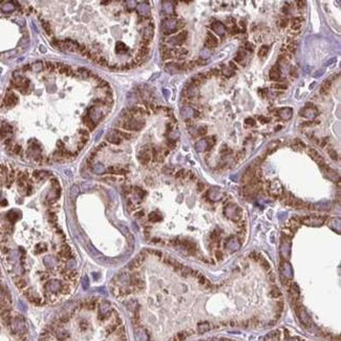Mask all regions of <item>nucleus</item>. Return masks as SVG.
Listing matches in <instances>:
<instances>
[{
	"label": "nucleus",
	"instance_id": "obj_40",
	"mask_svg": "<svg viewBox=\"0 0 341 341\" xmlns=\"http://www.w3.org/2000/svg\"><path fill=\"white\" fill-rule=\"evenodd\" d=\"M158 77H160V74H154V75L152 76L151 78H150V81H153V80L156 79V78H158Z\"/></svg>",
	"mask_w": 341,
	"mask_h": 341
},
{
	"label": "nucleus",
	"instance_id": "obj_38",
	"mask_svg": "<svg viewBox=\"0 0 341 341\" xmlns=\"http://www.w3.org/2000/svg\"><path fill=\"white\" fill-rule=\"evenodd\" d=\"M19 306H20V308H21L22 310H23V311H25L26 310V307H25V304L23 303V302L22 301H19Z\"/></svg>",
	"mask_w": 341,
	"mask_h": 341
},
{
	"label": "nucleus",
	"instance_id": "obj_2",
	"mask_svg": "<svg viewBox=\"0 0 341 341\" xmlns=\"http://www.w3.org/2000/svg\"><path fill=\"white\" fill-rule=\"evenodd\" d=\"M144 126V121L139 120V119L134 118V116H130L128 120L125 122V124L122 125L123 128L127 130H140Z\"/></svg>",
	"mask_w": 341,
	"mask_h": 341
},
{
	"label": "nucleus",
	"instance_id": "obj_4",
	"mask_svg": "<svg viewBox=\"0 0 341 341\" xmlns=\"http://www.w3.org/2000/svg\"><path fill=\"white\" fill-rule=\"evenodd\" d=\"M18 103V97L15 95L13 91H8L5 95V97L3 99V104L8 107H12L15 106Z\"/></svg>",
	"mask_w": 341,
	"mask_h": 341
},
{
	"label": "nucleus",
	"instance_id": "obj_9",
	"mask_svg": "<svg viewBox=\"0 0 341 341\" xmlns=\"http://www.w3.org/2000/svg\"><path fill=\"white\" fill-rule=\"evenodd\" d=\"M106 140H107V142L111 143V144H114V145H119V144L122 143V139H121L120 136H119L118 134L113 131V130H111V131L107 134Z\"/></svg>",
	"mask_w": 341,
	"mask_h": 341
},
{
	"label": "nucleus",
	"instance_id": "obj_18",
	"mask_svg": "<svg viewBox=\"0 0 341 341\" xmlns=\"http://www.w3.org/2000/svg\"><path fill=\"white\" fill-rule=\"evenodd\" d=\"M187 93H188V97H189V98H195V97H197V96H198V90H197L196 86L192 84L191 86L188 87Z\"/></svg>",
	"mask_w": 341,
	"mask_h": 341
},
{
	"label": "nucleus",
	"instance_id": "obj_36",
	"mask_svg": "<svg viewBox=\"0 0 341 341\" xmlns=\"http://www.w3.org/2000/svg\"><path fill=\"white\" fill-rule=\"evenodd\" d=\"M258 120H259V121H261V123H268V122H269V119L264 118V116H258Z\"/></svg>",
	"mask_w": 341,
	"mask_h": 341
},
{
	"label": "nucleus",
	"instance_id": "obj_14",
	"mask_svg": "<svg viewBox=\"0 0 341 341\" xmlns=\"http://www.w3.org/2000/svg\"><path fill=\"white\" fill-rule=\"evenodd\" d=\"M153 26H148L146 30L144 31V34H143V40L149 42L152 39V37H153Z\"/></svg>",
	"mask_w": 341,
	"mask_h": 341
},
{
	"label": "nucleus",
	"instance_id": "obj_20",
	"mask_svg": "<svg viewBox=\"0 0 341 341\" xmlns=\"http://www.w3.org/2000/svg\"><path fill=\"white\" fill-rule=\"evenodd\" d=\"M331 80H324V82L321 84V87H320V93L323 95V93H326L327 91L331 89Z\"/></svg>",
	"mask_w": 341,
	"mask_h": 341
},
{
	"label": "nucleus",
	"instance_id": "obj_26",
	"mask_svg": "<svg viewBox=\"0 0 341 341\" xmlns=\"http://www.w3.org/2000/svg\"><path fill=\"white\" fill-rule=\"evenodd\" d=\"M268 51H269V46H267V45L261 46L259 49V51H258V56L259 57H266L267 54H268Z\"/></svg>",
	"mask_w": 341,
	"mask_h": 341
},
{
	"label": "nucleus",
	"instance_id": "obj_37",
	"mask_svg": "<svg viewBox=\"0 0 341 341\" xmlns=\"http://www.w3.org/2000/svg\"><path fill=\"white\" fill-rule=\"evenodd\" d=\"M288 22H289V20H288V19H284V20H281V23H280V25H281L282 28H284V26L288 25Z\"/></svg>",
	"mask_w": 341,
	"mask_h": 341
},
{
	"label": "nucleus",
	"instance_id": "obj_29",
	"mask_svg": "<svg viewBox=\"0 0 341 341\" xmlns=\"http://www.w3.org/2000/svg\"><path fill=\"white\" fill-rule=\"evenodd\" d=\"M272 87H273V88H276V89H286L287 88V85L279 84V83H277V84H273Z\"/></svg>",
	"mask_w": 341,
	"mask_h": 341
},
{
	"label": "nucleus",
	"instance_id": "obj_6",
	"mask_svg": "<svg viewBox=\"0 0 341 341\" xmlns=\"http://www.w3.org/2000/svg\"><path fill=\"white\" fill-rule=\"evenodd\" d=\"M186 37H187V32H186V31H183V32L179 33L176 36L170 38V39L168 40V42H169L170 44H172V45H181V44L184 43V41L186 40Z\"/></svg>",
	"mask_w": 341,
	"mask_h": 341
},
{
	"label": "nucleus",
	"instance_id": "obj_30",
	"mask_svg": "<svg viewBox=\"0 0 341 341\" xmlns=\"http://www.w3.org/2000/svg\"><path fill=\"white\" fill-rule=\"evenodd\" d=\"M42 68H43V65H42L41 63H35V64H34V66H33V69L35 71L41 70Z\"/></svg>",
	"mask_w": 341,
	"mask_h": 341
},
{
	"label": "nucleus",
	"instance_id": "obj_19",
	"mask_svg": "<svg viewBox=\"0 0 341 341\" xmlns=\"http://www.w3.org/2000/svg\"><path fill=\"white\" fill-rule=\"evenodd\" d=\"M138 12L141 15H147L149 14V5L146 3H141L138 5Z\"/></svg>",
	"mask_w": 341,
	"mask_h": 341
},
{
	"label": "nucleus",
	"instance_id": "obj_39",
	"mask_svg": "<svg viewBox=\"0 0 341 341\" xmlns=\"http://www.w3.org/2000/svg\"><path fill=\"white\" fill-rule=\"evenodd\" d=\"M246 46H247V48H248L249 51H253V44H251V43H246Z\"/></svg>",
	"mask_w": 341,
	"mask_h": 341
},
{
	"label": "nucleus",
	"instance_id": "obj_10",
	"mask_svg": "<svg viewBox=\"0 0 341 341\" xmlns=\"http://www.w3.org/2000/svg\"><path fill=\"white\" fill-rule=\"evenodd\" d=\"M13 132V127L11 126L8 123H3L0 128V138L1 139H5L8 134H11Z\"/></svg>",
	"mask_w": 341,
	"mask_h": 341
},
{
	"label": "nucleus",
	"instance_id": "obj_21",
	"mask_svg": "<svg viewBox=\"0 0 341 341\" xmlns=\"http://www.w3.org/2000/svg\"><path fill=\"white\" fill-rule=\"evenodd\" d=\"M181 113L185 119H188V118H190V116H193L194 110L192 108H190V107H184V108L182 109Z\"/></svg>",
	"mask_w": 341,
	"mask_h": 341
},
{
	"label": "nucleus",
	"instance_id": "obj_5",
	"mask_svg": "<svg viewBox=\"0 0 341 341\" xmlns=\"http://www.w3.org/2000/svg\"><path fill=\"white\" fill-rule=\"evenodd\" d=\"M138 156H139L140 162L142 164H144V165H146V164L149 163V161L151 160V151H150L147 147H144L140 150Z\"/></svg>",
	"mask_w": 341,
	"mask_h": 341
},
{
	"label": "nucleus",
	"instance_id": "obj_28",
	"mask_svg": "<svg viewBox=\"0 0 341 341\" xmlns=\"http://www.w3.org/2000/svg\"><path fill=\"white\" fill-rule=\"evenodd\" d=\"M167 4H168V5H164V8H165L166 13H168V14H169V13L172 12V8H173V6L170 5V4H171V2H167Z\"/></svg>",
	"mask_w": 341,
	"mask_h": 341
},
{
	"label": "nucleus",
	"instance_id": "obj_31",
	"mask_svg": "<svg viewBox=\"0 0 341 341\" xmlns=\"http://www.w3.org/2000/svg\"><path fill=\"white\" fill-rule=\"evenodd\" d=\"M329 153H330V156H331V158L333 159V160H337V153H336L335 150L330 149L329 150Z\"/></svg>",
	"mask_w": 341,
	"mask_h": 341
},
{
	"label": "nucleus",
	"instance_id": "obj_11",
	"mask_svg": "<svg viewBox=\"0 0 341 341\" xmlns=\"http://www.w3.org/2000/svg\"><path fill=\"white\" fill-rule=\"evenodd\" d=\"M209 147V143L206 139H203V140H199L198 142L195 144V149L198 152H203L205 150H207V148Z\"/></svg>",
	"mask_w": 341,
	"mask_h": 341
},
{
	"label": "nucleus",
	"instance_id": "obj_33",
	"mask_svg": "<svg viewBox=\"0 0 341 341\" xmlns=\"http://www.w3.org/2000/svg\"><path fill=\"white\" fill-rule=\"evenodd\" d=\"M246 124L254 126V125H255V121L253 120V119H251V118H248V119H246Z\"/></svg>",
	"mask_w": 341,
	"mask_h": 341
},
{
	"label": "nucleus",
	"instance_id": "obj_27",
	"mask_svg": "<svg viewBox=\"0 0 341 341\" xmlns=\"http://www.w3.org/2000/svg\"><path fill=\"white\" fill-rule=\"evenodd\" d=\"M42 26H43V28L45 30V32L48 35H51V25L48 23L46 21H42Z\"/></svg>",
	"mask_w": 341,
	"mask_h": 341
},
{
	"label": "nucleus",
	"instance_id": "obj_23",
	"mask_svg": "<svg viewBox=\"0 0 341 341\" xmlns=\"http://www.w3.org/2000/svg\"><path fill=\"white\" fill-rule=\"evenodd\" d=\"M127 46L125 45L124 43H122V42H118L116 43V53H125V51H127Z\"/></svg>",
	"mask_w": 341,
	"mask_h": 341
},
{
	"label": "nucleus",
	"instance_id": "obj_13",
	"mask_svg": "<svg viewBox=\"0 0 341 341\" xmlns=\"http://www.w3.org/2000/svg\"><path fill=\"white\" fill-rule=\"evenodd\" d=\"M269 77H270L271 80H273V81H276L280 78V69L278 66H274L272 69L270 70V73H269Z\"/></svg>",
	"mask_w": 341,
	"mask_h": 341
},
{
	"label": "nucleus",
	"instance_id": "obj_41",
	"mask_svg": "<svg viewBox=\"0 0 341 341\" xmlns=\"http://www.w3.org/2000/svg\"><path fill=\"white\" fill-rule=\"evenodd\" d=\"M163 93H164V95H165L166 97H169V91H167V89H164Z\"/></svg>",
	"mask_w": 341,
	"mask_h": 341
},
{
	"label": "nucleus",
	"instance_id": "obj_25",
	"mask_svg": "<svg viewBox=\"0 0 341 341\" xmlns=\"http://www.w3.org/2000/svg\"><path fill=\"white\" fill-rule=\"evenodd\" d=\"M79 75L85 79V78L89 77V76L91 75V71H89L88 69H86V68H80L79 69Z\"/></svg>",
	"mask_w": 341,
	"mask_h": 341
},
{
	"label": "nucleus",
	"instance_id": "obj_7",
	"mask_svg": "<svg viewBox=\"0 0 341 341\" xmlns=\"http://www.w3.org/2000/svg\"><path fill=\"white\" fill-rule=\"evenodd\" d=\"M211 28H212V31H214V33L217 34L218 36H223V35H225V33H226V26L219 21L213 22L211 24Z\"/></svg>",
	"mask_w": 341,
	"mask_h": 341
},
{
	"label": "nucleus",
	"instance_id": "obj_35",
	"mask_svg": "<svg viewBox=\"0 0 341 341\" xmlns=\"http://www.w3.org/2000/svg\"><path fill=\"white\" fill-rule=\"evenodd\" d=\"M336 61H337V60H336V58H333V59L329 60V61H327L326 63H325V65H326V66H330V65H332L333 63H335Z\"/></svg>",
	"mask_w": 341,
	"mask_h": 341
},
{
	"label": "nucleus",
	"instance_id": "obj_16",
	"mask_svg": "<svg viewBox=\"0 0 341 341\" xmlns=\"http://www.w3.org/2000/svg\"><path fill=\"white\" fill-rule=\"evenodd\" d=\"M309 153H310V156L313 158V160H315L317 163H322V162H323V158L321 156V154H320L319 152L316 151V150L310 149L309 150Z\"/></svg>",
	"mask_w": 341,
	"mask_h": 341
},
{
	"label": "nucleus",
	"instance_id": "obj_34",
	"mask_svg": "<svg viewBox=\"0 0 341 341\" xmlns=\"http://www.w3.org/2000/svg\"><path fill=\"white\" fill-rule=\"evenodd\" d=\"M206 132H207V127H206V126H203V127H201V128L198 129V133L199 134H205Z\"/></svg>",
	"mask_w": 341,
	"mask_h": 341
},
{
	"label": "nucleus",
	"instance_id": "obj_15",
	"mask_svg": "<svg viewBox=\"0 0 341 341\" xmlns=\"http://www.w3.org/2000/svg\"><path fill=\"white\" fill-rule=\"evenodd\" d=\"M83 122H84L85 126H87L89 128V130H93L95 129L96 127V123L93 122V120L90 119V116H88V114H86V116H83Z\"/></svg>",
	"mask_w": 341,
	"mask_h": 341
},
{
	"label": "nucleus",
	"instance_id": "obj_8",
	"mask_svg": "<svg viewBox=\"0 0 341 341\" xmlns=\"http://www.w3.org/2000/svg\"><path fill=\"white\" fill-rule=\"evenodd\" d=\"M277 114L284 120H289L292 116L293 110L291 107H282V108H279L277 110Z\"/></svg>",
	"mask_w": 341,
	"mask_h": 341
},
{
	"label": "nucleus",
	"instance_id": "obj_17",
	"mask_svg": "<svg viewBox=\"0 0 341 341\" xmlns=\"http://www.w3.org/2000/svg\"><path fill=\"white\" fill-rule=\"evenodd\" d=\"M171 53H172V56H175V57L181 58V57H184L185 55H187L188 51L185 48H178L173 49V51L171 49Z\"/></svg>",
	"mask_w": 341,
	"mask_h": 341
},
{
	"label": "nucleus",
	"instance_id": "obj_3",
	"mask_svg": "<svg viewBox=\"0 0 341 341\" xmlns=\"http://www.w3.org/2000/svg\"><path fill=\"white\" fill-rule=\"evenodd\" d=\"M317 114H318V110L315 106H306L303 109L300 110V116H304V118L311 119V120L315 119L316 116H317Z\"/></svg>",
	"mask_w": 341,
	"mask_h": 341
},
{
	"label": "nucleus",
	"instance_id": "obj_12",
	"mask_svg": "<svg viewBox=\"0 0 341 341\" xmlns=\"http://www.w3.org/2000/svg\"><path fill=\"white\" fill-rule=\"evenodd\" d=\"M217 45V39L216 37L212 35V34H208L207 35V39H206V46L207 48H216Z\"/></svg>",
	"mask_w": 341,
	"mask_h": 341
},
{
	"label": "nucleus",
	"instance_id": "obj_24",
	"mask_svg": "<svg viewBox=\"0 0 341 341\" xmlns=\"http://www.w3.org/2000/svg\"><path fill=\"white\" fill-rule=\"evenodd\" d=\"M11 150H12L13 153L20 154L22 152V147H21V145H19V144H15V145H13V146L11 147Z\"/></svg>",
	"mask_w": 341,
	"mask_h": 341
},
{
	"label": "nucleus",
	"instance_id": "obj_32",
	"mask_svg": "<svg viewBox=\"0 0 341 341\" xmlns=\"http://www.w3.org/2000/svg\"><path fill=\"white\" fill-rule=\"evenodd\" d=\"M323 73H324V68H321V69H319V70H317V71H316V74H315V75H314V77H315V78L321 77V76L323 75Z\"/></svg>",
	"mask_w": 341,
	"mask_h": 341
},
{
	"label": "nucleus",
	"instance_id": "obj_1",
	"mask_svg": "<svg viewBox=\"0 0 341 341\" xmlns=\"http://www.w3.org/2000/svg\"><path fill=\"white\" fill-rule=\"evenodd\" d=\"M184 25V23H182L181 21H176L174 19H166L163 21V33L165 35H170V34L175 33L176 31L179 30L182 26Z\"/></svg>",
	"mask_w": 341,
	"mask_h": 341
},
{
	"label": "nucleus",
	"instance_id": "obj_22",
	"mask_svg": "<svg viewBox=\"0 0 341 341\" xmlns=\"http://www.w3.org/2000/svg\"><path fill=\"white\" fill-rule=\"evenodd\" d=\"M114 132H116V134H118L119 136H120L121 139H125V140H129V139H131V134L130 133H127V132H124V131H121V130H118V129H116V130H113Z\"/></svg>",
	"mask_w": 341,
	"mask_h": 341
}]
</instances>
